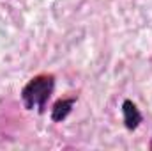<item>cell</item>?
Segmentation results:
<instances>
[{"label":"cell","instance_id":"1","mask_svg":"<svg viewBox=\"0 0 152 151\" xmlns=\"http://www.w3.org/2000/svg\"><path fill=\"white\" fill-rule=\"evenodd\" d=\"M53 85H55V82H53L51 75H39L32 78L21 91V100H23L25 107L28 110L37 109L39 112H42L48 98L51 96Z\"/></svg>","mask_w":152,"mask_h":151},{"label":"cell","instance_id":"3","mask_svg":"<svg viewBox=\"0 0 152 151\" xmlns=\"http://www.w3.org/2000/svg\"><path fill=\"white\" fill-rule=\"evenodd\" d=\"M76 100L75 98H64V100H58L55 105H53V109H51V119L55 121V123H60V121H64L71 110H73V107H75Z\"/></svg>","mask_w":152,"mask_h":151},{"label":"cell","instance_id":"2","mask_svg":"<svg viewBox=\"0 0 152 151\" xmlns=\"http://www.w3.org/2000/svg\"><path fill=\"white\" fill-rule=\"evenodd\" d=\"M122 114H124V124L127 130H136L142 123V114L138 110V107L131 101V100H126L122 103Z\"/></svg>","mask_w":152,"mask_h":151}]
</instances>
